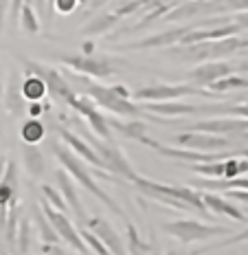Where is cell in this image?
<instances>
[{"label":"cell","instance_id":"obj_33","mask_svg":"<svg viewBox=\"0 0 248 255\" xmlns=\"http://www.w3.org/2000/svg\"><path fill=\"white\" fill-rule=\"evenodd\" d=\"M79 229V236H82V240H83V244H86L88 247V251L90 253H94V255H112L108 251V247H105V244L99 240L97 236H94V233L88 229V227H83V225H79L77 227Z\"/></svg>","mask_w":248,"mask_h":255},{"label":"cell","instance_id":"obj_28","mask_svg":"<svg viewBox=\"0 0 248 255\" xmlns=\"http://www.w3.org/2000/svg\"><path fill=\"white\" fill-rule=\"evenodd\" d=\"M44 136H46V128L40 119L29 117L26 121H22V126H20V139L24 141V145H38Z\"/></svg>","mask_w":248,"mask_h":255},{"label":"cell","instance_id":"obj_40","mask_svg":"<svg viewBox=\"0 0 248 255\" xmlns=\"http://www.w3.org/2000/svg\"><path fill=\"white\" fill-rule=\"evenodd\" d=\"M24 0H11V26H18V13H20V7H22Z\"/></svg>","mask_w":248,"mask_h":255},{"label":"cell","instance_id":"obj_30","mask_svg":"<svg viewBox=\"0 0 248 255\" xmlns=\"http://www.w3.org/2000/svg\"><path fill=\"white\" fill-rule=\"evenodd\" d=\"M244 242H248V225H246L242 231L224 236L222 240L211 242V244H207V247H202V249H196V251H193V255H204V253H211V251H218V249H229V247H235V244H244Z\"/></svg>","mask_w":248,"mask_h":255},{"label":"cell","instance_id":"obj_38","mask_svg":"<svg viewBox=\"0 0 248 255\" xmlns=\"http://www.w3.org/2000/svg\"><path fill=\"white\" fill-rule=\"evenodd\" d=\"M226 198L237 200V203H246L248 205V189H226L224 191Z\"/></svg>","mask_w":248,"mask_h":255},{"label":"cell","instance_id":"obj_21","mask_svg":"<svg viewBox=\"0 0 248 255\" xmlns=\"http://www.w3.org/2000/svg\"><path fill=\"white\" fill-rule=\"evenodd\" d=\"M31 222H33V227L38 229V238L42 240V244H60L62 242L60 236L55 233V229L51 227L46 214L42 211V207H38V203L31 207Z\"/></svg>","mask_w":248,"mask_h":255},{"label":"cell","instance_id":"obj_19","mask_svg":"<svg viewBox=\"0 0 248 255\" xmlns=\"http://www.w3.org/2000/svg\"><path fill=\"white\" fill-rule=\"evenodd\" d=\"M200 196H202L204 207H207L209 211H213L215 216H226L235 222H248L244 211L237 205H233V200L226 198V196H220V194H215V191H200Z\"/></svg>","mask_w":248,"mask_h":255},{"label":"cell","instance_id":"obj_14","mask_svg":"<svg viewBox=\"0 0 248 255\" xmlns=\"http://www.w3.org/2000/svg\"><path fill=\"white\" fill-rule=\"evenodd\" d=\"M191 26H176V29L169 31H161V33H154L150 38L136 40V42H128V44H121L119 51H152V49H169V46H176L178 42L182 40V35Z\"/></svg>","mask_w":248,"mask_h":255},{"label":"cell","instance_id":"obj_1","mask_svg":"<svg viewBox=\"0 0 248 255\" xmlns=\"http://www.w3.org/2000/svg\"><path fill=\"white\" fill-rule=\"evenodd\" d=\"M53 152H55V158L60 161V165L68 172V176L75 178L77 183L88 191V194L94 196L99 203H103L110 211H112V214H117V216H121V218L125 220V214H123V209L119 207V203H117V200H114L105 189H101V185L94 180V176H101V178H105V180H114L112 176H110V174H105L103 169L92 167L90 163H86L83 158H79L77 154L73 152L71 147H66L62 141H55V143H53Z\"/></svg>","mask_w":248,"mask_h":255},{"label":"cell","instance_id":"obj_16","mask_svg":"<svg viewBox=\"0 0 248 255\" xmlns=\"http://www.w3.org/2000/svg\"><path fill=\"white\" fill-rule=\"evenodd\" d=\"M57 130V136H60V141L64 143L66 147H71L73 152L77 154L79 158H83L86 163H90L92 167H97V169H103L105 172V165H103V161L99 158V154L92 150V145L88 143L83 136H79L73 128H64V126H57L55 128Z\"/></svg>","mask_w":248,"mask_h":255},{"label":"cell","instance_id":"obj_24","mask_svg":"<svg viewBox=\"0 0 248 255\" xmlns=\"http://www.w3.org/2000/svg\"><path fill=\"white\" fill-rule=\"evenodd\" d=\"M125 251L128 255H150L152 251V244L145 242V238L139 233L134 222H130L128 218H125Z\"/></svg>","mask_w":248,"mask_h":255},{"label":"cell","instance_id":"obj_36","mask_svg":"<svg viewBox=\"0 0 248 255\" xmlns=\"http://www.w3.org/2000/svg\"><path fill=\"white\" fill-rule=\"evenodd\" d=\"M49 110H51V104H44V99L29 104V117H35V119H40V117L44 113H49Z\"/></svg>","mask_w":248,"mask_h":255},{"label":"cell","instance_id":"obj_7","mask_svg":"<svg viewBox=\"0 0 248 255\" xmlns=\"http://www.w3.org/2000/svg\"><path fill=\"white\" fill-rule=\"evenodd\" d=\"M79 132H82L83 139H86L92 145V150L99 154V158H101L103 165H105V172L117 174V176H121L123 180H130V183H134V178L139 176V174H136V169L130 165V161L125 158V154L121 152L112 141L99 139L94 132H88V130H83V128Z\"/></svg>","mask_w":248,"mask_h":255},{"label":"cell","instance_id":"obj_8","mask_svg":"<svg viewBox=\"0 0 248 255\" xmlns=\"http://www.w3.org/2000/svg\"><path fill=\"white\" fill-rule=\"evenodd\" d=\"M24 64V73H33L44 79L46 84V90L53 99L57 102L66 104V106H73V102L77 99V93L73 90V84L68 82V77H64L55 66H49V64H42V62H35V60H22Z\"/></svg>","mask_w":248,"mask_h":255},{"label":"cell","instance_id":"obj_26","mask_svg":"<svg viewBox=\"0 0 248 255\" xmlns=\"http://www.w3.org/2000/svg\"><path fill=\"white\" fill-rule=\"evenodd\" d=\"M22 165L24 169L31 174V176L40 178L42 174L46 172V161H44V154L40 152L38 145H24L22 150Z\"/></svg>","mask_w":248,"mask_h":255},{"label":"cell","instance_id":"obj_42","mask_svg":"<svg viewBox=\"0 0 248 255\" xmlns=\"http://www.w3.org/2000/svg\"><path fill=\"white\" fill-rule=\"evenodd\" d=\"M112 90H114V93H117V95H121V97L132 99V93H130V90L125 88V86H121V84H119V86H112Z\"/></svg>","mask_w":248,"mask_h":255},{"label":"cell","instance_id":"obj_5","mask_svg":"<svg viewBox=\"0 0 248 255\" xmlns=\"http://www.w3.org/2000/svg\"><path fill=\"white\" fill-rule=\"evenodd\" d=\"M240 49H248V38L231 35V38L213 40V42H200V44H191V46H178V51H173V53L180 55L182 60H189V62H209V60L229 57Z\"/></svg>","mask_w":248,"mask_h":255},{"label":"cell","instance_id":"obj_20","mask_svg":"<svg viewBox=\"0 0 248 255\" xmlns=\"http://www.w3.org/2000/svg\"><path fill=\"white\" fill-rule=\"evenodd\" d=\"M143 113H150V115H158V117H191V115H198V106L193 104H187V102H180V99H173V102H145L141 104Z\"/></svg>","mask_w":248,"mask_h":255},{"label":"cell","instance_id":"obj_11","mask_svg":"<svg viewBox=\"0 0 248 255\" xmlns=\"http://www.w3.org/2000/svg\"><path fill=\"white\" fill-rule=\"evenodd\" d=\"M233 73H240V64L226 62V60H209L193 66L187 73V82L198 88H209L213 82H218V79H222L226 75H233Z\"/></svg>","mask_w":248,"mask_h":255},{"label":"cell","instance_id":"obj_35","mask_svg":"<svg viewBox=\"0 0 248 255\" xmlns=\"http://www.w3.org/2000/svg\"><path fill=\"white\" fill-rule=\"evenodd\" d=\"M79 4V0H53V13H60V15H68Z\"/></svg>","mask_w":248,"mask_h":255},{"label":"cell","instance_id":"obj_41","mask_svg":"<svg viewBox=\"0 0 248 255\" xmlns=\"http://www.w3.org/2000/svg\"><path fill=\"white\" fill-rule=\"evenodd\" d=\"M33 7H38L40 18H49V15H46V0H33Z\"/></svg>","mask_w":248,"mask_h":255},{"label":"cell","instance_id":"obj_39","mask_svg":"<svg viewBox=\"0 0 248 255\" xmlns=\"http://www.w3.org/2000/svg\"><path fill=\"white\" fill-rule=\"evenodd\" d=\"M231 20H233V22H235L237 26H240L242 31H248V11H240V13H235Z\"/></svg>","mask_w":248,"mask_h":255},{"label":"cell","instance_id":"obj_27","mask_svg":"<svg viewBox=\"0 0 248 255\" xmlns=\"http://www.w3.org/2000/svg\"><path fill=\"white\" fill-rule=\"evenodd\" d=\"M198 115H215V117H237V119H248V102L246 104H218V106H198Z\"/></svg>","mask_w":248,"mask_h":255},{"label":"cell","instance_id":"obj_25","mask_svg":"<svg viewBox=\"0 0 248 255\" xmlns=\"http://www.w3.org/2000/svg\"><path fill=\"white\" fill-rule=\"evenodd\" d=\"M108 124H110V128H112V132H117V134L125 136V139H130V141L139 143L141 136H145V124L139 121V119H125V121L108 119Z\"/></svg>","mask_w":248,"mask_h":255},{"label":"cell","instance_id":"obj_44","mask_svg":"<svg viewBox=\"0 0 248 255\" xmlns=\"http://www.w3.org/2000/svg\"><path fill=\"white\" fill-rule=\"evenodd\" d=\"M15 255H18V253H15Z\"/></svg>","mask_w":248,"mask_h":255},{"label":"cell","instance_id":"obj_2","mask_svg":"<svg viewBox=\"0 0 248 255\" xmlns=\"http://www.w3.org/2000/svg\"><path fill=\"white\" fill-rule=\"evenodd\" d=\"M68 82L82 84L83 95L90 97L97 108L108 110V113H112L114 117H125V119H139V117H143L141 104L121 97V95H117L112 90V86H103V84H97L94 79L83 77V75H73V77H68Z\"/></svg>","mask_w":248,"mask_h":255},{"label":"cell","instance_id":"obj_31","mask_svg":"<svg viewBox=\"0 0 248 255\" xmlns=\"http://www.w3.org/2000/svg\"><path fill=\"white\" fill-rule=\"evenodd\" d=\"M31 247H33V222H31V218H24L22 222H18L15 249H18V255H29Z\"/></svg>","mask_w":248,"mask_h":255},{"label":"cell","instance_id":"obj_4","mask_svg":"<svg viewBox=\"0 0 248 255\" xmlns=\"http://www.w3.org/2000/svg\"><path fill=\"white\" fill-rule=\"evenodd\" d=\"M132 185H134V187L139 189L143 196H147V198H154V196H167V198H173V200L184 203L191 211H200L202 216H209V209L202 203V196H200V191H196L193 187H187V185L156 183V180L143 178V176H136Z\"/></svg>","mask_w":248,"mask_h":255},{"label":"cell","instance_id":"obj_34","mask_svg":"<svg viewBox=\"0 0 248 255\" xmlns=\"http://www.w3.org/2000/svg\"><path fill=\"white\" fill-rule=\"evenodd\" d=\"M42 200H46L51 207H55L57 211H68V205H66V200H64V196L60 194V189H55L53 185H42Z\"/></svg>","mask_w":248,"mask_h":255},{"label":"cell","instance_id":"obj_29","mask_svg":"<svg viewBox=\"0 0 248 255\" xmlns=\"http://www.w3.org/2000/svg\"><path fill=\"white\" fill-rule=\"evenodd\" d=\"M18 24L22 26V31H26L29 35L40 33V15L33 7V0H24L22 2L20 13H18Z\"/></svg>","mask_w":248,"mask_h":255},{"label":"cell","instance_id":"obj_32","mask_svg":"<svg viewBox=\"0 0 248 255\" xmlns=\"http://www.w3.org/2000/svg\"><path fill=\"white\" fill-rule=\"evenodd\" d=\"M119 20H121V15L117 13H99L97 18H92L90 22L83 26V35H101L105 31L112 29Z\"/></svg>","mask_w":248,"mask_h":255},{"label":"cell","instance_id":"obj_23","mask_svg":"<svg viewBox=\"0 0 248 255\" xmlns=\"http://www.w3.org/2000/svg\"><path fill=\"white\" fill-rule=\"evenodd\" d=\"M4 108L9 110L13 117H20L24 108V97L22 93H20V77L18 73H11V77H9L7 82V88H4Z\"/></svg>","mask_w":248,"mask_h":255},{"label":"cell","instance_id":"obj_15","mask_svg":"<svg viewBox=\"0 0 248 255\" xmlns=\"http://www.w3.org/2000/svg\"><path fill=\"white\" fill-rule=\"evenodd\" d=\"M187 130L191 132H207V134H242L248 130V119H237V117H213V119H202L196 124H189Z\"/></svg>","mask_w":248,"mask_h":255},{"label":"cell","instance_id":"obj_10","mask_svg":"<svg viewBox=\"0 0 248 255\" xmlns=\"http://www.w3.org/2000/svg\"><path fill=\"white\" fill-rule=\"evenodd\" d=\"M40 207H42V211L46 214V218H49L51 227L55 229V233L60 236L62 242H66L68 247H71L75 253H79V255H90L88 247L83 244L82 236H79L77 225H73V220L64 214V211H57L55 207H51L46 200H40Z\"/></svg>","mask_w":248,"mask_h":255},{"label":"cell","instance_id":"obj_6","mask_svg":"<svg viewBox=\"0 0 248 255\" xmlns=\"http://www.w3.org/2000/svg\"><path fill=\"white\" fill-rule=\"evenodd\" d=\"M207 88H198L193 84H147L132 93V102H173V99H184V97H213Z\"/></svg>","mask_w":248,"mask_h":255},{"label":"cell","instance_id":"obj_17","mask_svg":"<svg viewBox=\"0 0 248 255\" xmlns=\"http://www.w3.org/2000/svg\"><path fill=\"white\" fill-rule=\"evenodd\" d=\"M83 227H88L94 236L101 240L105 247H108V251L112 255H128V251H125V242L123 238L119 236V231L114 229L112 225H110L108 220H103V218L94 216V218H88L86 222H83Z\"/></svg>","mask_w":248,"mask_h":255},{"label":"cell","instance_id":"obj_12","mask_svg":"<svg viewBox=\"0 0 248 255\" xmlns=\"http://www.w3.org/2000/svg\"><path fill=\"white\" fill-rule=\"evenodd\" d=\"M71 108L75 110L79 117H83V121L90 126V130L99 136V139L112 141L114 132H112V128H110V124H108V117L101 113V108H97V106L90 102V97H86V95H82V97H79V95H77V99L73 102Z\"/></svg>","mask_w":248,"mask_h":255},{"label":"cell","instance_id":"obj_37","mask_svg":"<svg viewBox=\"0 0 248 255\" xmlns=\"http://www.w3.org/2000/svg\"><path fill=\"white\" fill-rule=\"evenodd\" d=\"M42 253L44 255H79L75 251H66L60 244H42Z\"/></svg>","mask_w":248,"mask_h":255},{"label":"cell","instance_id":"obj_18","mask_svg":"<svg viewBox=\"0 0 248 255\" xmlns=\"http://www.w3.org/2000/svg\"><path fill=\"white\" fill-rule=\"evenodd\" d=\"M55 183H57V187H60V194L64 196V200H66V205H68V211H73V216L77 218L79 225H83V222L88 220L86 209H83L82 198H79L75 185H73V178L68 176V172H66L64 167L57 169V174H55Z\"/></svg>","mask_w":248,"mask_h":255},{"label":"cell","instance_id":"obj_9","mask_svg":"<svg viewBox=\"0 0 248 255\" xmlns=\"http://www.w3.org/2000/svg\"><path fill=\"white\" fill-rule=\"evenodd\" d=\"M60 62L71 68V71H75L77 75L90 77V79H108L117 73L114 60L97 57V55H90V53H83V55H62Z\"/></svg>","mask_w":248,"mask_h":255},{"label":"cell","instance_id":"obj_43","mask_svg":"<svg viewBox=\"0 0 248 255\" xmlns=\"http://www.w3.org/2000/svg\"><path fill=\"white\" fill-rule=\"evenodd\" d=\"M165 255H184V253H180V251H176V249H171V251H167Z\"/></svg>","mask_w":248,"mask_h":255},{"label":"cell","instance_id":"obj_22","mask_svg":"<svg viewBox=\"0 0 248 255\" xmlns=\"http://www.w3.org/2000/svg\"><path fill=\"white\" fill-rule=\"evenodd\" d=\"M20 93H22L26 104H33V102H42L49 90H46V84L42 77L33 75V73H24V79L20 82Z\"/></svg>","mask_w":248,"mask_h":255},{"label":"cell","instance_id":"obj_13","mask_svg":"<svg viewBox=\"0 0 248 255\" xmlns=\"http://www.w3.org/2000/svg\"><path fill=\"white\" fill-rule=\"evenodd\" d=\"M176 147H184V150H198V152H222L231 147V141L222 134H207V132H182L173 139Z\"/></svg>","mask_w":248,"mask_h":255},{"label":"cell","instance_id":"obj_3","mask_svg":"<svg viewBox=\"0 0 248 255\" xmlns=\"http://www.w3.org/2000/svg\"><path fill=\"white\" fill-rule=\"evenodd\" d=\"M161 229L171 236L173 240L182 244H200L215 238H224L231 233V227L224 225H209L202 220H191V218H182V220H167L161 225Z\"/></svg>","mask_w":248,"mask_h":255}]
</instances>
